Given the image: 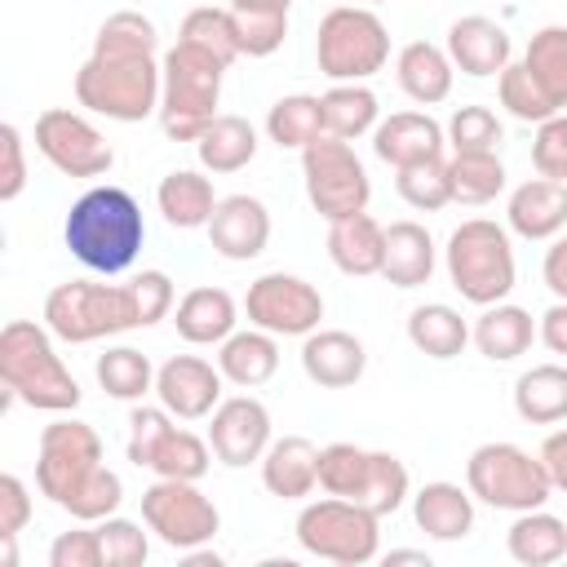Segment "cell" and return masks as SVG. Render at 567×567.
Here are the masks:
<instances>
[{"label":"cell","mask_w":567,"mask_h":567,"mask_svg":"<svg viewBox=\"0 0 567 567\" xmlns=\"http://www.w3.org/2000/svg\"><path fill=\"white\" fill-rule=\"evenodd\" d=\"M62 239L71 248V257L93 270V275H124L142 244H146V221L137 199L124 186H89L62 221Z\"/></svg>","instance_id":"cell-1"},{"label":"cell","mask_w":567,"mask_h":567,"mask_svg":"<svg viewBox=\"0 0 567 567\" xmlns=\"http://www.w3.org/2000/svg\"><path fill=\"white\" fill-rule=\"evenodd\" d=\"M58 337L49 323L35 319H9L0 328V381L4 403H27L35 412H75L80 408V381L62 363Z\"/></svg>","instance_id":"cell-2"},{"label":"cell","mask_w":567,"mask_h":567,"mask_svg":"<svg viewBox=\"0 0 567 567\" xmlns=\"http://www.w3.org/2000/svg\"><path fill=\"white\" fill-rule=\"evenodd\" d=\"M443 266L452 288L461 292V301L470 306H496L509 301L514 284H518V261H514V239L509 226L492 221V217H470L447 235L443 248Z\"/></svg>","instance_id":"cell-3"},{"label":"cell","mask_w":567,"mask_h":567,"mask_svg":"<svg viewBox=\"0 0 567 567\" xmlns=\"http://www.w3.org/2000/svg\"><path fill=\"white\" fill-rule=\"evenodd\" d=\"M164 71V89H159V128L173 142H199V133L221 115V75L226 62H217L213 53L177 40L173 49H164L159 58Z\"/></svg>","instance_id":"cell-4"},{"label":"cell","mask_w":567,"mask_h":567,"mask_svg":"<svg viewBox=\"0 0 567 567\" xmlns=\"http://www.w3.org/2000/svg\"><path fill=\"white\" fill-rule=\"evenodd\" d=\"M164 71L159 58H106L89 53L75 71V102L115 124H142L159 115Z\"/></svg>","instance_id":"cell-5"},{"label":"cell","mask_w":567,"mask_h":567,"mask_svg":"<svg viewBox=\"0 0 567 567\" xmlns=\"http://www.w3.org/2000/svg\"><path fill=\"white\" fill-rule=\"evenodd\" d=\"M44 323L66 346H89V341H106L128 328H142L133 284H97V279H66L49 288Z\"/></svg>","instance_id":"cell-6"},{"label":"cell","mask_w":567,"mask_h":567,"mask_svg":"<svg viewBox=\"0 0 567 567\" xmlns=\"http://www.w3.org/2000/svg\"><path fill=\"white\" fill-rule=\"evenodd\" d=\"M315 62L332 84L372 80L390 62V27L368 4H337L319 18Z\"/></svg>","instance_id":"cell-7"},{"label":"cell","mask_w":567,"mask_h":567,"mask_svg":"<svg viewBox=\"0 0 567 567\" xmlns=\"http://www.w3.org/2000/svg\"><path fill=\"white\" fill-rule=\"evenodd\" d=\"M292 532L310 558H323L337 567H363L381 558V518L368 505L346 501V496L323 492L319 501H306Z\"/></svg>","instance_id":"cell-8"},{"label":"cell","mask_w":567,"mask_h":567,"mask_svg":"<svg viewBox=\"0 0 567 567\" xmlns=\"http://www.w3.org/2000/svg\"><path fill=\"white\" fill-rule=\"evenodd\" d=\"M465 487L478 505L505 509V514L540 509L554 496V483H549L540 452L532 456L518 443H478L465 461Z\"/></svg>","instance_id":"cell-9"},{"label":"cell","mask_w":567,"mask_h":567,"mask_svg":"<svg viewBox=\"0 0 567 567\" xmlns=\"http://www.w3.org/2000/svg\"><path fill=\"white\" fill-rule=\"evenodd\" d=\"M102 434L89 421L58 416L53 425L40 430V452H35V487L49 496L58 509H71L75 496L93 483L102 470Z\"/></svg>","instance_id":"cell-10"},{"label":"cell","mask_w":567,"mask_h":567,"mask_svg":"<svg viewBox=\"0 0 567 567\" xmlns=\"http://www.w3.org/2000/svg\"><path fill=\"white\" fill-rule=\"evenodd\" d=\"M301 182H306V199L323 221H341L354 213H368L372 199V182L363 159L354 155L350 142L323 133L319 142H310L301 151Z\"/></svg>","instance_id":"cell-11"},{"label":"cell","mask_w":567,"mask_h":567,"mask_svg":"<svg viewBox=\"0 0 567 567\" xmlns=\"http://www.w3.org/2000/svg\"><path fill=\"white\" fill-rule=\"evenodd\" d=\"M142 523L159 545L186 554V549L213 545V536L221 532V509L213 505V496L199 492V483L155 478L142 492Z\"/></svg>","instance_id":"cell-12"},{"label":"cell","mask_w":567,"mask_h":567,"mask_svg":"<svg viewBox=\"0 0 567 567\" xmlns=\"http://www.w3.org/2000/svg\"><path fill=\"white\" fill-rule=\"evenodd\" d=\"M35 151L62 177H102L115 164V146L106 142V133L71 106H49L35 115Z\"/></svg>","instance_id":"cell-13"},{"label":"cell","mask_w":567,"mask_h":567,"mask_svg":"<svg viewBox=\"0 0 567 567\" xmlns=\"http://www.w3.org/2000/svg\"><path fill=\"white\" fill-rule=\"evenodd\" d=\"M244 315L252 328H266L275 337H310L323 319V292L301 275L270 270L248 284Z\"/></svg>","instance_id":"cell-14"},{"label":"cell","mask_w":567,"mask_h":567,"mask_svg":"<svg viewBox=\"0 0 567 567\" xmlns=\"http://www.w3.org/2000/svg\"><path fill=\"white\" fill-rule=\"evenodd\" d=\"M270 439H275V421H270V408L257 394H230L208 416L213 456L230 470H244V465L261 461Z\"/></svg>","instance_id":"cell-15"},{"label":"cell","mask_w":567,"mask_h":567,"mask_svg":"<svg viewBox=\"0 0 567 567\" xmlns=\"http://www.w3.org/2000/svg\"><path fill=\"white\" fill-rule=\"evenodd\" d=\"M221 368L199 359V354H173L155 368V399L177 416V421H208L213 408L221 403Z\"/></svg>","instance_id":"cell-16"},{"label":"cell","mask_w":567,"mask_h":567,"mask_svg":"<svg viewBox=\"0 0 567 567\" xmlns=\"http://www.w3.org/2000/svg\"><path fill=\"white\" fill-rule=\"evenodd\" d=\"M208 244L226 261H252L270 244V208L257 195H226L208 217Z\"/></svg>","instance_id":"cell-17"},{"label":"cell","mask_w":567,"mask_h":567,"mask_svg":"<svg viewBox=\"0 0 567 567\" xmlns=\"http://www.w3.org/2000/svg\"><path fill=\"white\" fill-rule=\"evenodd\" d=\"M447 58L461 75L470 80H487V75H501L509 62H514V44H509V31L487 18V13H465L447 27Z\"/></svg>","instance_id":"cell-18"},{"label":"cell","mask_w":567,"mask_h":567,"mask_svg":"<svg viewBox=\"0 0 567 567\" xmlns=\"http://www.w3.org/2000/svg\"><path fill=\"white\" fill-rule=\"evenodd\" d=\"M372 151L390 168H412L443 159L447 151V128L430 111H394L372 128Z\"/></svg>","instance_id":"cell-19"},{"label":"cell","mask_w":567,"mask_h":567,"mask_svg":"<svg viewBox=\"0 0 567 567\" xmlns=\"http://www.w3.org/2000/svg\"><path fill=\"white\" fill-rule=\"evenodd\" d=\"M505 226L518 239H554L567 230V182L554 177H527L505 199Z\"/></svg>","instance_id":"cell-20"},{"label":"cell","mask_w":567,"mask_h":567,"mask_svg":"<svg viewBox=\"0 0 567 567\" xmlns=\"http://www.w3.org/2000/svg\"><path fill=\"white\" fill-rule=\"evenodd\" d=\"M301 372L319 390H350L368 372V350L346 328H315L301 337Z\"/></svg>","instance_id":"cell-21"},{"label":"cell","mask_w":567,"mask_h":567,"mask_svg":"<svg viewBox=\"0 0 567 567\" xmlns=\"http://www.w3.org/2000/svg\"><path fill=\"white\" fill-rule=\"evenodd\" d=\"M257 465H261L266 492L279 496V501H306L319 487V447L306 434L270 439V447Z\"/></svg>","instance_id":"cell-22"},{"label":"cell","mask_w":567,"mask_h":567,"mask_svg":"<svg viewBox=\"0 0 567 567\" xmlns=\"http://www.w3.org/2000/svg\"><path fill=\"white\" fill-rule=\"evenodd\" d=\"M173 328L186 346H221L239 328V301L226 288L199 284L173 306Z\"/></svg>","instance_id":"cell-23"},{"label":"cell","mask_w":567,"mask_h":567,"mask_svg":"<svg viewBox=\"0 0 567 567\" xmlns=\"http://www.w3.org/2000/svg\"><path fill=\"white\" fill-rule=\"evenodd\" d=\"M412 523L430 536V540H465L474 532V496L470 487L461 483H447V478H434L425 487L412 492Z\"/></svg>","instance_id":"cell-24"},{"label":"cell","mask_w":567,"mask_h":567,"mask_svg":"<svg viewBox=\"0 0 567 567\" xmlns=\"http://www.w3.org/2000/svg\"><path fill=\"white\" fill-rule=\"evenodd\" d=\"M394 80H399V89H403L416 106H439V102L452 97L456 66H452V58H447L443 44L408 40V44L394 53Z\"/></svg>","instance_id":"cell-25"},{"label":"cell","mask_w":567,"mask_h":567,"mask_svg":"<svg viewBox=\"0 0 567 567\" xmlns=\"http://www.w3.org/2000/svg\"><path fill=\"white\" fill-rule=\"evenodd\" d=\"M328 257L350 279L381 275V261H385V226L372 213H354V217L328 221Z\"/></svg>","instance_id":"cell-26"},{"label":"cell","mask_w":567,"mask_h":567,"mask_svg":"<svg viewBox=\"0 0 567 567\" xmlns=\"http://www.w3.org/2000/svg\"><path fill=\"white\" fill-rule=\"evenodd\" d=\"M439 266V248H434V235L403 217V221H390L385 226V261H381V279L394 284V288H421L430 284Z\"/></svg>","instance_id":"cell-27"},{"label":"cell","mask_w":567,"mask_h":567,"mask_svg":"<svg viewBox=\"0 0 567 567\" xmlns=\"http://www.w3.org/2000/svg\"><path fill=\"white\" fill-rule=\"evenodd\" d=\"M217 368L230 385L239 390H257L279 372V337L266 328H235L221 346H217Z\"/></svg>","instance_id":"cell-28"},{"label":"cell","mask_w":567,"mask_h":567,"mask_svg":"<svg viewBox=\"0 0 567 567\" xmlns=\"http://www.w3.org/2000/svg\"><path fill=\"white\" fill-rule=\"evenodd\" d=\"M470 341L478 346L483 359L492 363H514L532 350L536 341V319L532 310L514 306V301H496V306H483V315L474 319L470 328Z\"/></svg>","instance_id":"cell-29"},{"label":"cell","mask_w":567,"mask_h":567,"mask_svg":"<svg viewBox=\"0 0 567 567\" xmlns=\"http://www.w3.org/2000/svg\"><path fill=\"white\" fill-rule=\"evenodd\" d=\"M155 204L173 230H204L217 208V190L199 168H173L159 177Z\"/></svg>","instance_id":"cell-30"},{"label":"cell","mask_w":567,"mask_h":567,"mask_svg":"<svg viewBox=\"0 0 567 567\" xmlns=\"http://www.w3.org/2000/svg\"><path fill=\"white\" fill-rule=\"evenodd\" d=\"M505 549L518 567H554L567 558V523L558 514L540 509H523L514 514L509 532H505Z\"/></svg>","instance_id":"cell-31"},{"label":"cell","mask_w":567,"mask_h":567,"mask_svg":"<svg viewBox=\"0 0 567 567\" xmlns=\"http://www.w3.org/2000/svg\"><path fill=\"white\" fill-rule=\"evenodd\" d=\"M408 341H412L416 354H425L434 363H447L470 346V323L456 306L425 301V306H412V315H408Z\"/></svg>","instance_id":"cell-32"},{"label":"cell","mask_w":567,"mask_h":567,"mask_svg":"<svg viewBox=\"0 0 567 567\" xmlns=\"http://www.w3.org/2000/svg\"><path fill=\"white\" fill-rule=\"evenodd\" d=\"M514 412L527 425H558L567 421V359L536 363L514 381Z\"/></svg>","instance_id":"cell-33"},{"label":"cell","mask_w":567,"mask_h":567,"mask_svg":"<svg viewBox=\"0 0 567 567\" xmlns=\"http://www.w3.org/2000/svg\"><path fill=\"white\" fill-rule=\"evenodd\" d=\"M257 128L244 120V115H217L199 142H195V155H199V168L213 173V177H226V173H239L257 159Z\"/></svg>","instance_id":"cell-34"},{"label":"cell","mask_w":567,"mask_h":567,"mask_svg":"<svg viewBox=\"0 0 567 567\" xmlns=\"http://www.w3.org/2000/svg\"><path fill=\"white\" fill-rule=\"evenodd\" d=\"M319 102H323V133H332L341 142L368 137L381 124V102L368 89V80H359V84H332L328 93H319Z\"/></svg>","instance_id":"cell-35"},{"label":"cell","mask_w":567,"mask_h":567,"mask_svg":"<svg viewBox=\"0 0 567 567\" xmlns=\"http://www.w3.org/2000/svg\"><path fill=\"white\" fill-rule=\"evenodd\" d=\"M93 377L120 403H142L146 394H155V368L137 346H106L93 363Z\"/></svg>","instance_id":"cell-36"},{"label":"cell","mask_w":567,"mask_h":567,"mask_svg":"<svg viewBox=\"0 0 567 567\" xmlns=\"http://www.w3.org/2000/svg\"><path fill=\"white\" fill-rule=\"evenodd\" d=\"M266 137L279 151H306L323 137V102L315 93H288L266 111Z\"/></svg>","instance_id":"cell-37"},{"label":"cell","mask_w":567,"mask_h":567,"mask_svg":"<svg viewBox=\"0 0 567 567\" xmlns=\"http://www.w3.org/2000/svg\"><path fill=\"white\" fill-rule=\"evenodd\" d=\"M208 465H213V443L173 421V425L164 430V439L155 443L146 470H151L155 478H186V483H199V478L208 474Z\"/></svg>","instance_id":"cell-38"},{"label":"cell","mask_w":567,"mask_h":567,"mask_svg":"<svg viewBox=\"0 0 567 567\" xmlns=\"http://www.w3.org/2000/svg\"><path fill=\"white\" fill-rule=\"evenodd\" d=\"M368 478H372V447H359V443H323L319 447V492L363 505Z\"/></svg>","instance_id":"cell-39"},{"label":"cell","mask_w":567,"mask_h":567,"mask_svg":"<svg viewBox=\"0 0 567 567\" xmlns=\"http://www.w3.org/2000/svg\"><path fill=\"white\" fill-rule=\"evenodd\" d=\"M505 164L501 155H452L447 159V186H452V204H470L483 208L496 195H505Z\"/></svg>","instance_id":"cell-40"},{"label":"cell","mask_w":567,"mask_h":567,"mask_svg":"<svg viewBox=\"0 0 567 567\" xmlns=\"http://www.w3.org/2000/svg\"><path fill=\"white\" fill-rule=\"evenodd\" d=\"M523 66L549 93V102L567 111V27H540L523 49Z\"/></svg>","instance_id":"cell-41"},{"label":"cell","mask_w":567,"mask_h":567,"mask_svg":"<svg viewBox=\"0 0 567 567\" xmlns=\"http://www.w3.org/2000/svg\"><path fill=\"white\" fill-rule=\"evenodd\" d=\"M93 53H106V58H155L159 53V31H155V22L146 13L120 9L97 27Z\"/></svg>","instance_id":"cell-42"},{"label":"cell","mask_w":567,"mask_h":567,"mask_svg":"<svg viewBox=\"0 0 567 567\" xmlns=\"http://www.w3.org/2000/svg\"><path fill=\"white\" fill-rule=\"evenodd\" d=\"M447 146L452 155H501V142H505V124L492 106L483 102H470V106H456L447 115Z\"/></svg>","instance_id":"cell-43"},{"label":"cell","mask_w":567,"mask_h":567,"mask_svg":"<svg viewBox=\"0 0 567 567\" xmlns=\"http://www.w3.org/2000/svg\"><path fill=\"white\" fill-rule=\"evenodd\" d=\"M496 102L505 106V115H514L518 124H540L549 115H558V106L549 102V93L532 80V71L518 62H509L501 75H496Z\"/></svg>","instance_id":"cell-44"},{"label":"cell","mask_w":567,"mask_h":567,"mask_svg":"<svg viewBox=\"0 0 567 567\" xmlns=\"http://www.w3.org/2000/svg\"><path fill=\"white\" fill-rule=\"evenodd\" d=\"M177 40H186V44H195V49L213 53V58H217V62H226V66L239 58L235 22H230V9H221V4H199V9H190V13L182 18Z\"/></svg>","instance_id":"cell-45"},{"label":"cell","mask_w":567,"mask_h":567,"mask_svg":"<svg viewBox=\"0 0 567 567\" xmlns=\"http://www.w3.org/2000/svg\"><path fill=\"white\" fill-rule=\"evenodd\" d=\"M394 190L408 208L416 213H439L452 204V186H447V155L430 159V164H412V168H394Z\"/></svg>","instance_id":"cell-46"},{"label":"cell","mask_w":567,"mask_h":567,"mask_svg":"<svg viewBox=\"0 0 567 567\" xmlns=\"http://www.w3.org/2000/svg\"><path fill=\"white\" fill-rule=\"evenodd\" d=\"M97 540H102V558L106 567H142L151 558V527L146 523H133L124 514H111V518H97Z\"/></svg>","instance_id":"cell-47"},{"label":"cell","mask_w":567,"mask_h":567,"mask_svg":"<svg viewBox=\"0 0 567 567\" xmlns=\"http://www.w3.org/2000/svg\"><path fill=\"white\" fill-rule=\"evenodd\" d=\"M412 496V478H408V465L394 456V452H372V478H368V492H363V505L385 518L394 509H403V501Z\"/></svg>","instance_id":"cell-48"},{"label":"cell","mask_w":567,"mask_h":567,"mask_svg":"<svg viewBox=\"0 0 567 567\" xmlns=\"http://www.w3.org/2000/svg\"><path fill=\"white\" fill-rule=\"evenodd\" d=\"M230 22H235L239 58H270L288 40V13H244V9H230Z\"/></svg>","instance_id":"cell-49"},{"label":"cell","mask_w":567,"mask_h":567,"mask_svg":"<svg viewBox=\"0 0 567 567\" xmlns=\"http://www.w3.org/2000/svg\"><path fill=\"white\" fill-rule=\"evenodd\" d=\"M177 416L155 399V403H133V412H128V443H124V452H128V461L137 465V470H146L151 465V452H155V443L164 439V430L173 425Z\"/></svg>","instance_id":"cell-50"},{"label":"cell","mask_w":567,"mask_h":567,"mask_svg":"<svg viewBox=\"0 0 567 567\" xmlns=\"http://www.w3.org/2000/svg\"><path fill=\"white\" fill-rule=\"evenodd\" d=\"M532 168L540 177H554V182H567V111L549 115L536 124V137H532Z\"/></svg>","instance_id":"cell-51"},{"label":"cell","mask_w":567,"mask_h":567,"mask_svg":"<svg viewBox=\"0 0 567 567\" xmlns=\"http://www.w3.org/2000/svg\"><path fill=\"white\" fill-rule=\"evenodd\" d=\"M128 284H133V301H137V323H142V328H151V323H159V319L173 315L177 288H173V279H168L164 270H142V275H133Z\"/></svg>","instance_id":"cell-52"},{"label":"cell","mask_w":567,"mask_h":567,"mask_svg":"<svg viewBox=\"0 0 567 567\" xmlns=\"http://www.w3.org/2000/svg\"><path fill=\"white\" fill-rule=\"evenodd\" d=\"M49 567H106L102 558V540H97V527L84 523V527H71V532H58L53 545H49Z\"/></svg>","instance_id":"cell-53"},{"label":"cell","mask_w":567,"mask_h":567,"mask_svg":"<svg viewBox=\"0 0 567 567\" xmlns=\"http://www.w3.org/2000/svg\"><path fill=\"white\" fill-rule=\"evenodd\" d=\"M27 186V142L18 124H0V199L13 204Z\"/></svg>","instance_id":"cell-54"},{"label":"cell","mask_w":567,"mask_h":567,"mask_svg":"<svg viewBox=\"0 0 567 567\" xmlns=\"http://www.w3.org/2000/svg\"><path fill=\"white\" fill-rule=\"evenodd\" d=\"M31 523V492L18 474H0V536H18Z\"/></svg>","instance_id":"cell-55"},{"label":"cell","mask_w":567,"mask_h":567,"mask_svg":"<svg viewBox=\"0 0 567 567\" xmlns=\"http://www.w3.org/2000/svg\"><path fill=\"white\" fill-rule=\"evenodd\" d=\"M536 341H540L554 359H567V301L554 297V306L540 310V319H536Z\"/></svg>","instance_id":"cell-56"},{"label":"cell","mask_w":567,"mask_h":567,"mask_svg":"<svg viewBox=\"0 0 567 567\" xmlns=\"http://www.w3.org/2000/svg\"><path fill=\"white\" fill-rule=\"evenodd\" d=\"M540 279H545V288H549L558 301H567V230L549 239L545 261H540Z\"/></svg>","instance_id":"cell-57"},{"label":"cell","mask_w":567,"mask_h":567,"mask_svg":"<svg viewBox=\"0 0 567 567\" xmlns=\"http://www.w3.org/2000/svg\"><path fill=\"white\" fill-rule=\"evenodd\" d=\"M540 461H545V470H549L554 492H567V425L554 430V434H545V443H540Z\"/></svg>","instance_id":"cell-58"},{"label":"cell","mask_w":567,"mask_h":567,"mask_svg":"<svg viewBox=\"0 0 567 567\" xmlns=\"http://www.w3.org/2000/svg\"><path fill=\"white\" fill-rule=\"evenodd\" d=\"M226 9H244V13H288L292 0H226Z\"/></svg>","instance_id":"cell-59"},{"label":"cell","mask_w":567,"mask_h":567,"mask_svg":"<svg viewBox=\"0 0 567 567\" xmlns=\"http://www.w3.org/2000/svg\"><path fill=\"white\" fill-rule=\"evenodd\" d=\"M186 563L190 567H221V554L208 549V545H199V549H186Z\"/></svg>","instance_id":"cell-60"},{"label":"cell","mask_w":567,"mask_h":567,"mask_svg":"<svg viewBox=\"0 0 567 567\" xmlns=\"http://www.w3.org/2000/svg\"><path fill=\"white\" fill-rule=\"evenodd\" d=\"M385 563H421V567H430V554L425 549H390Z\"/></svg>","instance_id":"cell-61"},{"label":"cell","mask_w":567,"mask_h":567,"mask_svg":"<svg viewBox=\"0 0 567 567\" xmlns=\"http://www.w3.org/2000/svg\"><path fill=\"white\" fill-rule=\"evenodd\" d=\"M350 4H368V9H377V4H385V0H350Z\"/></svg>","instance_id":"cell-62"}]
</instances>
